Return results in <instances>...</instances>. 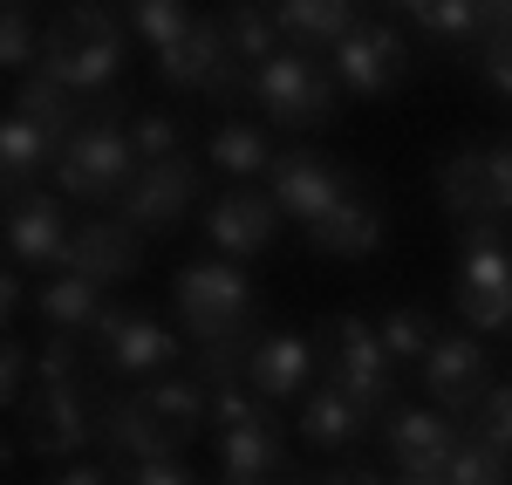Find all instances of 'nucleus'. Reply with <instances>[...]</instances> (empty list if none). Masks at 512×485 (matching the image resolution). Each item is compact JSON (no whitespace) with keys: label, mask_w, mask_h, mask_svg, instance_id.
<instances>
[{"label":"nucleus","mask_w":512,"mask_h":485,"mask_svg":"<svg viewBox=\"0 0 512 485\" xmlns=\"http://www.w3.org/2000/svg\"><path fill=\"white\" fill-rule=\"evenodd\" d=\"M35 308H41V322L48 328H62V335H76V328H89L96 322V308H103V287L96 281H82V274H55V281L35 294Z\"/></svg>","instance_id":"obj_23"},{"label":"nucleus","mask_w":512,"mask_h":485,"mask_svg":"<svg viewBox=\"0 0 512 485\" xmlns=\"http://www.w3.org/2000/svg\"><path fill=\"white\" fill-rule=\"evenodd\" d=\"M403 69H410V48L383 21H355L349 35L335 41V76H342L349 96H390L403 82Z\"/></svg>","instance_id":"obj_7"},{"label":"nucleus","mask_w":512,"mask_h":485,"mask_svg":"<svg viewBox=\"0 0 512 485\" xmlns=\"http://www.w3.org/2000/svg\"><path fill=\"white\" fill-rule=\"evenodd\" d=\"M396 485H451V479H444V472H403Z\"/></svg>","instance_id":"obj_50"},{"label":"nucleus","mask_w":512,"mask_h":485,"mask_svg":"<svg viewBox=\"0 0 512 485\" xmlns=\"http://www.w3.org/2000/svg\"><path fill=\"white\" fill-rule=\"evenodd\" d=\"M376 335H383L390 363H424V356L437 349V322L424 315V308H390V315L376 322Z\"/></svg>","instance_id":"obj_31"},{"label":"nucleus","mask_w":512,"mask_h":485,"mask_svg":"<svg viewBox=\"0 0 512 485\" xmlns=\"http://www.w3.org/2000/svg\"><path fill=\"white\" fill-rule=\"evenodd\" d=\"M130 35H144L151 48H171V41L192 28V7L185 0H130V21H123Z\"/></svg>","instance_id":"obj_33"},{"label":"nucleus","mask_w":512,"mask_h":485,"mask_svg":"<svg viewBox=\"0 0 512 485\" xmlns=\"http://www.w3.org/2000/svg\"><path fill=\"white\" fill-rule=\"evenodd\" d=\"M0 62H7V69H35L41 55H35V21H28V14H7V21H0Z\"/></svg>","instance_id":"obj_39"},{"label":"nucleus","mask_w":512,"mask_h":485,"mask_svg":"<svg viewBox=\"0 0 512 485\" xmlns=\"http://www.w3.org/2000/svg\"><path fill=\"white\" fill-rule=\"evenodd\" d=\"M280 41L294 48H335L355 28V0H280L274 7Z\"/></svg>","instance_id":"obj_21"},{"label":"nucleus","mask_w":512,"mask_h":485,"mask_svg":"<svg viewBox=\"0 0 512 485\" xmlns=\"http://www.w3.org/2000/svg\"><path fill=\"white\" fill-rule=\"evenodd\" d=\"M308 246L335 253V260H369V253L383 246V212L362 199V192H349V199L335 205L328 219H315V226H308Z\"/></svg>","instance_id":"obj_18"},{"label":"nucleus","mask_w":512,"mask_h":485,"mask_svg":"<svg viewBox=\"0 0 512 485\" xmlns=\"http://www.w3.org/2000/svg\"><path fill=\"white\" fill-rule=\"evenodd\" d=\"M485 14H492V28H512V0H485Z\"/></svg>","instance_id":"obj_49"},{"label":"nucleus","mask_w":512,"mask_h":485,"mask_svg":"<svg viewBox=\"0 0 512 485\" xmlns=\"http://www.w3.org/2000/svg\"><path fill=\"white\" fill-rule=\"evenodd\" d=\"M267 192H274V205L287 212V219L315 226V219H328L335 205L349 199V178H342L328 158H315V151H280L274 171H267Z\"/></svg>","instance_id":"obj_8"},{"label":"nucleus","mask_w":512,"mask_h":485,"mask_svg":"<svg viewBox=\"0 0 512 485\" xmlns=\"http://www.w3.org/2000/svg\"><path fill=\"white\" fill-rule=\"evenodd\" d=\"M492 205L512 212V144H506V151H492Z\"/></svg>","instance_id":"obj_46"},{"label":"nucleus","mask_w":512,"mask_h":485,"mask_svg":"<svg viewBox=\"0 0 512 485\" xmlns=\"http://www.w3.org/2000/svg\"><path fill=\"white\" fill-rule=\"evenodd\" d=\"M396 7H410V14H424V7H431V0H396Z\"/></svg>","instance_id":"obj_54"},{"label":"nucleus","mask_w":512,"mask_h":485,"mask_svg":"<svg viewBox=\"0 0 512 485\" xmlns=\"http://www.w3.org/2000/svg\"><path fill=\"white\" fill-rule=\"evenodd\" d=\"M55 151H62V137H55V130H41L35 117H21V110H14V117L0 123V171H7V178H35Z\"/></svg>","instance_id":"obj_26"},{"label":"nucleus","mask_w":512,"mask_h":485,"mask_svg":"<svg viewBox=\"0 0 512 485\" xmlns=\"http://www.w3.org/2000/svg\"><path fill=\"white\" fill-rule=\"evenodd\" d=\"M253 315V281L239 274L233 260H192L178 274V322L192 328L198 342H233Z\"/></svg>","instance_id":"obj_1"},{"label":"nucleus","mask_w":512,"mask_h":485,"mask_svg":"<svg viewBox=\"0 0 512 485\" xmlns=\"http://www.w3.org/2000/svg\"><path fill=\"white\" fill-rule=\"evenodd\" d=\"M485 445H499L512 458V383H499L492 397H485V431H478Z\"/></svg>","instance_id":"obj_41"},{"label":"nucleus","mask_w":512,"mask_h":485,"mask_svg":"<svg viewBox=\"0 0 512 485\" xmlns=\"http://www.w3.org/2000/svg\"><path fill=\"white\" fill-rule=\"evenodd\" d=\"M390 451L403 472H444L458 451V424L437 410H396L390 417Z\"/></svg>","instance_id":"obj_16"},{"label":"nucleus","mask_w":512,"mask_h":485,"mask_svg":"<svg viewBox=\"0 0 512 485\" xmlns=\"http://www.w3.org/2000/svg\"><path fill=\"white\" fill-rule=\"evenodd\" d=\"M62 28H69L76 41H123L117 14H110V7H96V0H76V7L62 14Z\"/></svg>","instance_id":"obj_38"},{"label":"nucleus","mask_w":512,"mask_h":485,"mask_svg":"<svg viewBox=\"0 0 512 485\" xmlns=\"http://www.w3.org/2000/svg\"><path fill=\"white\" fill-rule=\"evenodd\" d=\"M205 158L219 164V171H233V178H260V171H274V144L253 123H219L212 144H205Z\"/></svg>","instance_id":"obj_25"},{"label":"nucleus","mask_w":512,"mask_h":485,"mask_svg":"<svg viewBox=\"0 0 512 485\" xmlns=\"http://www.w3.org/2000/svg\"><path fill=\"white\" fill-rule=\"evenodd\" d=\"M21 117H35L41 130H55V137H76L82 117H76V89L69 82H48V76H28L21 82V103H14Z\"/></svg>","instance_id":"obj_28"},{"label":"nucleus","mask_w":512,"mask_h":485,"mask_svg":"<svg viewBox=\"0 0 512 485\" xmlns=\"http://www.w3.org/2000/svg\"><path fill=\"white\" fill-rule=\"evenodd\" d=\"M130 485H192V472L178 465V458H151V465H137Z\"/></svg>","instance_id":"obj_44"},{"label":"nucleus","mask_w":512,"mask_h":485,"mask_svg":"<svg viewBox=\"0 0 512 485\" xmlns=\"http://www.w3.org/2000/svg\"><path fill=\"white\" fill-rule=\"evenodd\" d=\"M355 485H383V479H376V472H355Z\"/></svg>","instance_id":"obj_55"},{"label":"nucleus","mask_w":512,"mask_h":485,"mask_svg":"<svg viewBox=\"0 0 512 485\" xmlns=\"http://www.w3.org/2000/svg\"><path fill=\"white\" fill-rule=\"evenodd\" d=\"M444 479L451 485H506V451L472 438V445L451 451V465H444Z\"/></svg>","instance_id":"obj_34"},{"label":"nucleus","mask_w":512,"mask_h":485,"mask_svg":"<svg viewBox=\"0 0 512 485\" xmlns=\"http://www.w3.org/2000/svg\"><path fill=\"white\" fill-rule=\"evenodd\" d=\"M123 322H130V308H110V301L96 308V322H89V342H96V356L117 342V328H123Z\"/></svg>","instance_id":"obj_45"},{"label":"nucleus","mask_w":512,"mask_h":485,"mask_svg":"<svg viewBox=\"0 0 512 485\" xmlns=\"http://www.w3.org/2000/svg\"><path fill=\"white\" fill-rule=\"evenodd\" d=\"M321 485H355V472H335V479H321Z\"/></svg>","instance_id":"obj_52"},{"label":"nucleus","mask_w":512,"mask_h":485,"mask_svg":"<svg viewBox=\"0 0 512 485\" xmlns=\"http://www.w3.org/2000/svg\"><path fill=\"white\" fill-rule=\"evenodd\" d=\"M458 315L472 328H512V253L492 219L465 226V260H458Z\"/></svg>","instance_id":"obj_2"},{"label":"nucleus","mask_w":512,"mask_h":485,"mask_svg":"<svg viewBox=\"0 0 512 485\" xmlns=\"http://www.w3.org/2000/svg\"><path fill=\"white\" fill-rule=\"evenodd\" d=\"M137 260H144L137 233H130V226H110V219L82 226L76 246H69V274H82V281H96V287L130 281V274H137Z\"/></svg>","instance_id":"obj_15"},{"label":"nucleus","mask_w":512,"mask_h":485,"mask_svg":"<svg viewBox=\"0 0 512 485\" xmlns=\"http://www.w3.org/2000/svg\"><path fill=\"white\" fill-rule=\"evenodd\" d=\"M0 7H7V14H28V0H0Z\"/></svg>","instance_id":"obj_53"},{"label":"nucleus","mask_w":512,"mask_h":485,"mask_svg":"<svg viewBox=\"0 0 512 485\" xmlns=\"http://www.w3.org/2000/svg\"><path fill=\"white\" fill-rule=\"evenodd\" d=\"M7 246H14V260L21 267H69V246L76 233L62 226V199H48V192H21L14 212H7Z\"/></svg>","instance_id":"obj_10"},{"label":"nucleus","mask_w":512,"mask_h":485,"mask_svg":"<svg viewBox=\"0 0 512 485\" xmlns=\"http://www.w3.org/2000/svg\"><path fill=\"white\" fill-rule=\"evenodd\" d=\"M308 369H315V349H308L301 335H260V342L246 349V390L267 397V404H280V397H294V390L308 383Z\"/></svg>","instance_id":"obj_14"},{"label":"nucleus","mask_w":512,"mask_h":485,"mask_svg":"<svg viewBox=\"0 0 512 485\" xmlns=\"http://www.w3.org/2000/svg\"><path fill=\"white\" fill-rule=\"evenodd\" d=\"M171 356H178L171 328L151 322V315H137V308H130V322L117 328V342L103 349V363L117 369V376H158V369L171 363Z\"/></svg>","instance_id":"obj_22"},{"label":"nucleus","mask_w":512,"mask_h":485,"mask_svg":"<svg viewBox=\"0 0 512 485\" xmlns=\"http://www.w3.org/2000/svg\"><path fill=\"white\" fill-rule=\"evenodd\" d=\"M478 55H485V82L512 96V28H492V35L478 41Z\"/></svg>","instance_id":"obj_40"},{"label":"nucleus","mask_w":512,"mask_h":485,"mask_svg":"<svg viewBox=\"0 0 512 485\" xmlns=\"http://www.w3.org/2000/svg\"><path fill=\"white\" fill-rule=\"evenodd\" d=\"M35 383H41V390H55V383H82V349L62 335V328L35 349Z\"/></svg>","instance_id":"obj_35"},{"label":"nucleus","mask_w":512,"mask_h":485,"mask_svg":"<svg viewBox=\"0 0 512 485\" xmlns=\"http://www.w3.org/2000/svg\"><path fill=\"white\" fill-rule=\"evenodd\" d=\"M28 369H35V349H21V342H7V349H0V397H7V404L21 397Z\"/></svg>","instance_id":"obj_43"},{"label":"nucleus","mask_w":512,"mask_h":485,"mask_svg":"<svg viewBox=\"0 0 512 485\" xmlns=\"http://www.w3.org/2000/svg\"><path fill=\"white\" fill-rule=\"evenodd\" d=\"M96 438L117 451V458H130V465H151V458H178V451H185V438H178V431H171V424H164V417L144 404V397H130V404L103 410Z\"/></svg>","instance_id":"obj_13"},{"label":"nucleus","mask_w":512,"mask_h":485,"mask_svg":"<svg viewBox=\"0 0 512 485\" xmlns=\"http://www.w3.org/2000/svg\"><path fill=\"white\" fill-rule=\"evenodd\" d=\"M28 294H21V281L14 274H0V322H14V308H21Z\"/></svg>","instance_id":"obj_48"},{"label":"nucleus","mask_w":512,"mask_h":485,"mask_svg":"<svg viewBox=\"0 0 512 485\" xmlns=\"http://www.w3.org/2000/svg\"><path fill=\"white\" fill-rule=\"evenodd\" d=\"M130 151H137V164L178 158V123H171V117H137V123H130Z\"/></svg>","instance_id":"obj_36"},{"label":"nucleus","mask_w":512,"mask_h":485,"mask_svg":"<svg viewBox=\"0 0 512 485\" xmlns=\"http://www.w3.org/2000/svg\"><path fill=\"white\" fill-rule=\"evenodd\" d=\"M226 62H233V35H226V21H192L171 48H158V76L171 82V89H212Z\"/></svg>","instance_id":"obj_12"},{"label":"nucleus","mask_w":512,"mask_h":485,"mask_svg":"<svg viewBox=\"0 0 512 485\" xmlns=\"http://www.w3.org/2000/svg\"><path fill=\"white\" fill-rule=\"evenodd\" d=\"M28 417V445L41 451V458H76L89 438H96V410H89V397H82V383H55V390H35V404L21 410Z\"/></svg>","instance_id":"obj_9"},{"label":"nucleus","mask_w":512,"mask_h":485,"mask_svg":"<svg viewBox=\"0 0 512 485\" xmlns=\"http://www.w3.org/2000/svg\"><path fill=\"white\" fill-rule=\"evenodd\" d=\"M198 199V164L192 158H164V164H144L130 185L117 192V212L130 233H164L178 226Z\"/></svg>","instance_id":"obj_5"},{"label":"nucleus","mask_w":512,"mask_h":485,"mask_svg":"<svg viewBox=\"0 0 512 485\" xmlns=\"http://www.w3.org/2000/svg\"><path fill=\"white\" fill-rule=\"evenodd\" d=\"M219 485H280V479H226V472H219Z\"/></svg>","instance_id":"obj_51"},{"label":"nucleus","mask_w":512,"mask_h":485,"mask_svg":"<svg viewBox=\"0 0 512 485\" xmlns=\"http://www.w3.org/2000/svg\"><path fill=\"white\" fill-rule=\"evenodd\" d=\"M48 485H110V472H103V465H82V458H69V465H62Z\"/></svg>","instance_id":"obj_47"},{"label":"nucleus","mask_w":512,"mask_h":485,"mask_svg":"<svg viewBox=\"0 0 512 485\" xmlns=\"http://www.w3.org/2000/svg\"><path fill=\"white\" fill-rule=\"evenodd\" d=\"M144 164L130 151V130L110 117H89L62 144V199H117L123 185L137 178Z\"/></svg>","instance_id":"obj_3"},{"label":"nucleus","mask_w":512,"mask_h":485,"mask_svg":"<svg viewBox=\"0 0 512 485\" xmlns=\"http://www.w3.org/2000/svg\"><path fill=\"white\" fill-rule=\"evenodd\" d=\"M192 363H198V376H205L212 390H226L233 376H246V356H239V335H233V342H205V349H198Z\"/></svg>","instance_id":"obj_37"},{"label":"nucleus","mask_w":512,"mask_h":485,"mask_svg":"<svg viewBox=\"0 0 512 485\" xmlns=\"http://www.w3.org/2000/svg\"><path fill=\"white\" fill-rule=\"evenodd\" d=\"M417 21H424L437 41H451V48H472V41L492 35V14H485V0H431Z\"/></svg>","instance_id":"obj_30"},{"label":"nucleus","mask_w":512,"mask_h":485,"mask_svg":"<svg viewBox=\"0 0 512 485\" xmlns=\"http://www.w3.org/2000/svg\"><path fill=\"white\" fill-rule=\"evenodd\" d=\"M424 383H431V397L444 410L472 404L478 390H485V349H478L472 335H437V349L424 356Z\"/></svg>","instance_id":"obj_17"},{"label":"nucleus","mask_w":512,"mask_h":485,"mask_svg":"<svg viewBox=\"0 0 512 485\" xmlns=\"http://www.w3.org/2000/svg\"><path fill=\"white\" fill-rule=\"evenodd\" d=\"M280 465H287V445H280V431L267 417L219 431V472L226 479H280Z\"/></svg>","instance_id":"obj_20"},{"label":"nucleus","mask_w":512,"mask_h":485,"mask_svg":"<svg viewBox=\"0 0 512 485\" xmlns=\"http://www.w3.org/2000/svg\"><path fill=\"white\" fill-rule=\"evenodd\" d=\"M253 417H267V410H260V397H246V390H233V383H226V390H212V424H219V431L253 424Z\"/></svg>","instance_id":"obj_42"},{"label":"nucleus","mask_w":512,"mask_h":485,"mask_svg":"<svg viewBox=\"0 0 512 485\" xmlns=\"http://www.w3.org/2000/svg\"><path fill=\"white\" fill-rule=\"evenodd\" d=\"M274 226H280L274 192H219L212 212H205V233H212V246H219L226 260H253V253H267Z\"/></svg>","instance_id":"obj_11"},{"label":"nucleus","mask_w":512,"mask_h":485,"mask_svg":"<svg viewBox=\"0 0 512 485\" xmlns=\"http://www.w3.org/2000/svg\"><path fill=\"white\" fill-rule=\"evenodd\" d=\"M437 199L458 226H478V219H499L492 205V151H458V158L437 171Z\"/></svg>","instance_id":"obj_19"},{"label":"nucleus","mask_w":512,"mask_h":485,"mask_svg":"<svg viewBox=\"0 0 512 485\" xmlns=\"http://www.w3.org/2000/svg\"><path fill=\"white\" fill-rule=\"evenodd\" d=\"M123 82V41H76L69 55V89L76 96H110Z\"/></svg>","instance_id":"obj_29"},{"label":"nucleus","mask_w":512,"mask_h":485,"mask_svg":"<svg viewBox=\"0 0 512 485\" xmlns=\"http://www.w3.org/2000/svg\"><path fill=\"white\" fill-rule=\"evenodd\" d=\"M137 397L158 410V417L178 431V438H185V445H192V431L205 424V410H212V397L198 390L192 376H158V383H151V390H137Z\"/></svg>","instance_id":"obj_27"},{"label":"nucleus","mask_w":512,"mask_h":485,"mask_svg":"<svg viewBox=\"0 0 512 485\" xmlns=\"http://www.w3.org/2000/svg\"><path fill=\"white\" fill-rule=\"evenodd\" d=\"M328 363H335V390L342 397H355L362 410H383L390 404V349H383V335L362 322V315H342V322H328Z\"/></svg>","instance_id":"obj_4"},{"label":"nucleus","mask_w":512,"mask_h":485,"mask_svg":"<svg viewBox=\"0 0 512 485\" xmlns=\"http://www.w3.org/2000/svg\"><path fill=\"white\" fill-rule=\"evenodd\" d=\"M226 35H233V55L246 62V69H267L280 55V28L260 14V7H239V14H226Z\"/></svg>","instance_id":"obj_32"},{"label":"nucleus","mask_w":512,"mask_h":485,"mask_svg":"<svg viewBox=\"0 0 512 485\" xmlns=\"http://www.w3.org/2000/svg\"><path fill=\"white\" fill-rule=\"evenodd\" d=\"M362 431H369V410L355 404V397H342L335 383L301 410V438H308V445H355Z\"/></svg>","instance_id":"obj_24"},{"label":"nucleus","mask_w":512,"mask_h":485,"mask_svg":"<svg viewBox=\"0 0 512 485\" xmlns=\"http://www.w3.org/2000/svg\"><path fill=\"white\" fill-rule=\"evenodd\" d=\"M253 103L267 110L274 123H321L328 103H335V76L315 69L308 55H274L267 69H253Z\"/></svg>","instance_id":"obj_6"}]
</instances>
